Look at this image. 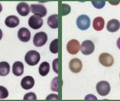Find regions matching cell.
<instances>
[{
  "label": "cell",
  "mask_w": 120,
  "mask_h": 101,
  "mask_svg": "<svg viewBox=\"0 0 120 101\" xmlns=\"http://www.w3.org/2000/svg\"><path fill=\"white\" fill-rule=\"evenodd\" d=\"M41 59V55L38 52L34 50H30L26 54L25 57V62L30 66L38 64Z\"/></svg>",
  "instance_id": "6da1fadb"
},
{
  "label": "cell",
  "mask_w": 120,
  "mask_h": 101,
  "mask_svg": "<svg viewBox=\"0 0 120 101\" xmlns=\"http://www.w3.org/2000/svg\"><path fill=\"white\" fill-rule=\"evenodd\" d=\"M76 24L78 28L80 30L84 31L89 28L91 24V20L87 15H81L77 18Z\"/></svg>",
  "instance_id": "7a4b0ae2"
},
{
  "label": "cell",
  "mask_w": 120,
  "mask_h": 101,
  "mask_svg": "<svg viewBox=\"0 0 120 101\" xmlns=\"http://www.w3.org/2000/svg\"><path fill=\"white\" fill-rule=\"evenodd\" d=\"M96 89L99 95L102 96H105L110 92L111 87L108 82L101 81L97 84Z\"/></svg>",
  "instance_id": "3957f363"
},
{
  "label": "cell",
  "mask_w": 120,
  "mask_h": 101,
  "mask_svg": "<svg viewBox=\"0 0 120 101\" xmlns=\"http://www.w3.org/2000/svg\"><path fill=\"white\" fill-rule=\"evenodd\" d=\"M48 39L47 34L43 31H41L37 33L34 35L33 42L36 47H42L46 43Z\"/></svg>",
  "instance_id": "277c9868"
},
{
  "label": "cell",
  "mask_w": 120,
  "mask_h": 101,
  "mask_svg": "<svg viewBox=\"0 0 120 101\" xmlns=\"http://www.w3.org/2000/svg\"><path fill=\"white\" fill-rule=\"evenodd\" d=\"M99 61L102 66L106 67L112 66L114 62L113 57L109 53L106 52H104L99 55Z\"/></svg>",
  "instance_id": "5b68a950"
},
{
  "label": "cell",
  "mask_w": 120,
  "mask_h": 101,
  "mask_svg": "<svg viewBox=\"0 0 120 101\" xmlns=\"http://www.w3.org/2000/svg\"><path fill=\"white\" fill-rule=\"evenodd\" d=\"M81 51L84 55H88L92 54L95 49L94 44L90 40L83 41L81 46Z\"/></svg>",
  "instance_id": "8992f818"
},
{
  "label": "cell",
  "mask_w": 120,
  "mask_h": 101,
  "mask_svg": "<svg viewBox=\"0 0 120 101\" xmlns=\"http://www.w3.org/2000/svg\"><path fill=\"white\" fill-rule=\"evenodd\" d=\"M66 49L68 52L70 54H77L80 50V43L78 41L75 39L71 40L67 44Z\"/></svg>",
  "instance_id": "52a82bcc"
},
{
  "label": "cell",
  "mask_w": 120,
  "mask_h": 101,
  "mask_svg": "<svg viewBox=\"0 0 120 101\" xmlns=\"http://www.w3.org/2000/svg\"><path fill=\"white\" fill-rule=\"evenodd\" d=\"M28 24L32 28L37 30L43 26V21L41 17L34 15L30 17L28 20Z\"/></svg>",
  "instance_id": "ba28073f"
},
{
  "label": "cell",
  "mask_w": 120,
  "mask_h": 101,
  "mask_svg": "<svg viewBox=\"0 0 120 101\" xmlns=\"http://www.w3.org/2000/svg\"><path fill=\"white\" fill-rule=\"evenodd\" d=\"M31 8L32 13L41 17H45L47 14L46 8L41 4H32Z\"/></svg>",
  "instance_id": "9c48e42d"
},
{
  "label": "cell",
  "mask_w": 120,
  "mask_h": 101,
  "mask_svg": "<svg viewBox=\"0 0 120 101\" xmlns=\"http://www.w3.org/2000/svg\"><path fill=\"white\" fill-rule=\"evenodd\" d=\"M69 67L70 70L74 73H78L82 69V61L75 58L72 59L70 61Z\"/></svg>",
  "instance_id": "30bf717a"
},
{
  "label": "cell",
  "mask_w": 120,
  "mask_h": 101,
  "mask_svg": "<svg viewBox=\"0 0 120 101\" xmlns=\"http://www.w3.org/2000/svg\"><path fill=\"white\" fill-rule=\"evenodd\" d=\"M18 36L21 41L26 42L30 40L31 34L29 30L25 27L20 28L18 33Z\"/></svg>",
  "instance_id": "8fae6325"
},
{
  "label": "cell",
  "mask_w": 120,
  "mask_h": 101,
  "mask_svg": "<svg viewBox=\"0 0 120 101\" xmlns=\"http://www.w3.org/2000/svg\"><path fill=\"white\" fill-rule=\"evenodd\" d=\"M35 81L32 77L29 76H26L22 78L21 82L22 87L25 90L32 89L34 86Z\"/></svg>",
  "instance_id": "7c38bea8"
},
{
  "label": "cell",
  "mask_w": 120,
  "mask_h": 101,
  "mask_svg": "<svg viewBox=\"0 0 120 101\" xmlns=\"http://www.w3.org/2000/svg\"><path fill=\"white\" fill-rule=\"evenodd\" d=\"M17 10L20 15L25 17L29 14L30 12L29 6L25 2H21L17 5Z\"/></svg>",
  "instance_id": "4fadbf2b"
},
{
  "label": "cell",
  "mask_w": 120,
  "mask_h": 101,
  "mask_svg": "<svg viewBox=\"0 0 120 101\" xmlns=\"http://www.w3.org/2000/svg\"><path fill=\"white\" fill-rule=\"evenodd\" d=\"M5 24L8 27L13 28L19 25L20 21L19 18L15 15H10L6 17L5 20Z\"/></svg>",
  "instance_id": "5bb4252c"
},
{
  "label": "cell",
  "mask_w": 120,
  "mask_h": 101,
  "mask_svg": "<svg viewBox=\"0 0 120 101\" xmlns=\"http://www.w3.org/2000/svg\"><path fill=\"white\" fill-rule=\"evenodd\" d=\"M120 28V22L118 20L112 19L108 22L106 28L109 32L114 33L117 31Z\"/></svg>",
  "instance_id": "9a60e30c"
},
{
  "label": "cell",
  "mask_w": 120,
  "mask_h": 101,
  "mask_svg": "<svg viewBox=\"0 0 120 101\" xmlns=\"http://www.w3.org/2000/svg\"><path fill=\"white\" fill-rule=\"evenodd\" d=\"M12 72L15 76H20L23 74L24 72V66L20 61L15 62L13 65Z\"/></svg>",
  "instance_id": "2e32d148"
},
{
  "label": "cell",
  "mask_w": 120,
  "mask_h": 101,
  "mask_svg": "<svg viewBox=\"0 0 120 101\" xmlns=\"http://www.w3.org/2000/svg\"><path fill=\"white\" fill-rule=\"evenodd\" d=\"M105 25L104 19L101 17H97L94 19L93 27L94 30L97 31H101L103 29Z\"/></svg>",
  "instance_id": "e0dca14e"
},
{
  "label": "cell",
  "mask_w": 120,
  "mask_h": 101,
  "mask_svg": "<svg viewBox=\"0 0 120 101\" xmlns=\"http://www.w3.org/2000/svg\"><path fill=\"white\" fill-rule=\"evenodd\" d=\"M50 70V65L49 63L46 62H42L39 66V72L41 76H45L49 73Z\"/></svg>",
  "instance_id": "ac0fdd59"
},
{
  "label": "cell",
  "mask_w": 120,
  "mask_h": 101,
  "mask_svg": "<svg viewBox=\"0 0 120 101\" xmlns=\"http://www.w3.org/2000/svg\"><path fill=\"white\" fill-rule=\"evenodd\" d=\"M48 24L52 28H58V15L55 14L50 15L48 18Z\"/></svg>",
  "instance_id": "d6986e66"
},
{
  "label": "cell",
  "mask_w": 120,
  "mask_h": 101,
  "mask_svg": "<svg viewBox=\"0 0 120 101\" xmlns=\"http://www.w3.org/2000/svg\"><path fill=\"white\" fill-rule=\"evenodd\" d=\"M10 71V66L6 62H0V76H6L8 75Z\"/></svg>",
  "instance_id": "ffe728a7"
},
{
  "label": "cell",
  "mask_w": 120,
  "mask_h": 101,
  "mask_svg": "<svg viewBox=\"0 0 120 101\" xmlns=\"http://www.w3.org/2000/svg\"><path fill=\"white\" fill-rule=\"evenodd\" d=\"M50 50L53 54H57L58 52V39L56 38L52 41L50 44Z\"/></svg>",
  "instance_id": "44dd1931"
},
{
  "label": "cell",
  "mask_w": 120,
  "mask_h": 101,
  "mask_svg": "<svg viewBox=\"0 0 120 101\" xmlns=\"http://www.w3.org/2000/svg\"><path fill=\"white\" fill-rule=\"evenodd\" d=\"M8 96V92L7 89L2 86H0V99L6 98Z\"/></svg>",
  "instance_id": "7402d4cb"
},
{
  "label": "cell",
  "mask_w": 120,
  "mask_h": 101,
  "mask_svg": "<svg viewBox=\"0 0 120 101\" xmlns=\"http://www.w3.org/2000/svg\"><path fill=\"white\" fill-rule=\"evenodd\" d=\"M71 7L69 5L65 3H63L62 6V16L67 15L70 13Z\"/></svg>",
  "instance_id": "603a6c76"
},
{
  "label": "cell",
  "mask_w": 120,
  "mask_h": 101,
  "mask_svg": "<svg viewBox=\"0 0 120 101\" xmlns=\"http://www.w3.org/2000/svg\"><path fill=\"white\" fill-rule=\"evenodd\" d=\"M92 3L94 7L97 9L103 8L105 4V1H92Z\"/></svg>",
  "instance_id": "cb8c5ba5"
},
{
  "label": "cell",
  "mask_w": 120,
  "mask_h": 101,
  "mask_svg": "<svg viewBox=\"0 0 120 101\" xmlns=\"http://www.w3.org/2000/svg\"><path fill=\"white\" fill-rule=\"evenodd\" d=\"M24 100H37L36 96L33 92H30L25 94Z\"/></svg>",
  "instance_id": "d4e9b609"
},
{
  "label": "cell",
  "mask_w": 120,
  "mask_h": 101,
  "mask_svg": "<svg viewBox=\"0 0 120 101\" xmlns=\"http://www.w3.org/2000/svg\"><path fill=\"white\" fill-rule=\"evenodd\" d=\"M58 59H56L54 60L53 63V68L54 71H55L57 73H58Z\"/></svg>",
  "instance_id": "484cf974"
},
{
  "label": "cell",
  "mask_w": 120,
  "mask_h": 101,
  "mask_svg": "<svg viewBox=\"0 0 120 101\" xmlns=\"http://www.w3.org/2000/svg\"><path fill=\"white\" fill-rule=\"evenodd\" d=\"M117 45L118 48L120 50V37L118 38L117 41Z\"/></svg>",
  "instance_id": "4316f807"
},
{
  "label": "cell",
  "mask_w": 120,
  "mask_h": 101,
  "mask_svg": "<svg viewBox=\"0 0 120 101\" xmlns=\"http://www.w3.org/2000/svg\"><path fill=\"white\" fill-rule=\"evenodd\" d=\"M3 32H2L1 29H0V40L1 38H2V37H3Z\"/></svg>",
  "instance_id": "83f0119b"
},
{
  "label": "cell",
  "mask_w": 120,
  "mask_h": 101,
  "mask_svg": "<svg viewBox=\"0 0 120 101\" xmlns=\"http://www.w3.org/2000/svg\"><path fill=\"white\" fill-rule=\"evenodd\" d=\"M2 9H3V7H2V5H1V3H0V13L2 11Z\"/></svg>",
  "instance_id": "f1b7e54d"
},
{
  "label": "cell",
  "mask_w": 120,
  "mask_h": 101,
  "mask_svg": "<svg viewBox=\"0 0 120 101\" xmlns=\"http://www.w3.org/2000/svg\"></svg>",
  "instance_id": "f546056e"
}]
</instances>
